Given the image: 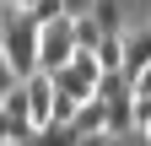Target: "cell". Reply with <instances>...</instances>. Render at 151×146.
Segmentation results:
<instances>
[{
  "mask_svg": "<svg viewBox=\"0 0 151 146\" xmlns=\"http://www.w3.org/2000/svg\"><path fill=\"white\" fill-rule=\"evenodd\" d=\"M38 43H43V22H32V11L27 6H16V0H6L0 6V54L11 60L16 76H38Z\"/></svg>",
  "mask_w": 151,
  "mask_h": 146,
  "instance_id": "6da1fadb",
  "label": "cell"
},
{
  "mask_svg": "<svg viewBox=\"0 0 151 146\" xmlns=\"http://www.w3.org/2000/svg\"><path fill=\"white\" fill-rule=\"evenodd\" d=\"M70 54H76V27H70V16H60V22H49V27H43L38 65L54 76V70H65V65H70Z\"/></svg>",
  "mask_w": 151,
  "mask_h": 146,
  "instance_id": "7a4b0ae2",
  "label": "cell"
},
{
  "mask_svg": "<svg viewBox=\"0 0 151 146\" xmlns=\"http://www.w3.org/2000/svg\"><path fill=\"white\" fill-rule=\"evenodd\" d=\"M146 65H151V27H135V33H124V76L135 81Z\"/></svg>",
  "mask_w": 151,
  "mask_h": 146,
  "instance_id": "3957f363",
  "label": "cell"
},
{
  "mask_svg": "<svg viewBox=\"0 0 151 146\" xmlns=\"http://www.w3.org/2000/svg\"><path fill=\"white\" fill-rule=\"evenodd\" d=\"M70 124H76L81 135H97V130H108V103H103V98H86L81 108H76V119H70Z\"/></svg>",
  "mask_w": 151,
  "mask_h": 146,
  "instance_id": "277c9868",
  "label": "cell"
},
{
  "mask_svg": "<svg viewBox=\"0 0 151 146\" xmlns=\"http://www.w3.org/2000/svg\"><path fill=\"white\" fill-rule=\"evenodd\" d=\"M38 146H81V130H76L70 119H54L38 130Z\"/></svg>",
  "mask_w": 151,
  "mask_h": 146,
  "instance_id": "5b68a950",
  "label": "cell"
},
{
  "mask_svg": "<svg viewBox=\"0 0 151 146\" xmlns=\"http://www.w3.org/2000/svg\"><path fill=\"white\" fill-rule=\"evenodd\" d=\"M97 65L103 70H124V33H108L97 43Z\"/></svg>",
  "mask_w": 151,
  "mask_h": 146,
  "instance_id": "8992f818",
  "label": "cell"
},
{
  "mask_svg": "<svg viewBox=\"0 0 151 146\" xmlns=\"http://www.w3.org/2000/svg\"><path fill=\"white\" fill-rule=\"evenodd\" d=\"M92 16H97L103 33H124V6H119V0H97V6H92Z\"/></svg>",
  "mask_w": 151,
  "mask_h": 146,
  "instance_id": "52a82bcc",
  "label": "cell"
},
{
  "mask_svg": "<svg viewBox=\"0 0 151 146\" xmlns=\"http://www.w3.org/2000/svg\"><path fill=\"white\" fill-rule=\"evenodd\" d=\"M27 11H32V22H43V27H49V22H60V16H70L65 0H38V6H27Z\"/></svg>",
  "mask_w": 151,
  "mask_h": 146,
  "instance_id": "ba28073f",
  "label": "cell"
},
{
  "mask_svg": "<svg viewBox=\"0 0 151 146\" xmlns=\"http://www.w3.org/2000/svg\"><path fill=\"white\" fill-rule=\"evenodd\" d=\"M146 130H151V98L135 92V135H146Z\"/></svg>",
  "mask_w": 151,
  "mask_h": 146,
  "instance_id": "9c48e42d",
  "label": "cell"
},
{
  "mask_svg": "<svg viewBox=\"0 0 151 146\" xmlns=\"http://www.w3.org/2000/svg\"><path fill=\"white\" fill-rule=\"evenodd\" d=\"M16 87H22V76H16V70H11V60L0 54V98H11Z\"/></svg>",
  "mask_w": 151,
  "mask_h": 146,
  "instance_id": "30bf717a",
  "label": "cell"
},
{
  "mask_svg": "<svg viewBox=\"0 0 151 146\" xmlns=\"http://www.w3.org/2000/svg\"><path fill=\"white\" fill-rule=\"evenodd\" d=\"M6 108H11V119H27V87H16V92L6 98Z\"/></svg>",
  "mask_w": 151,
  "mask_h": 146,
  "instance_id": "8fae6325",
  "label": "cell"
},
{
  "mask_svg": "<svg viewBox=\"0 0 151 146\" xmlns=\"http://www.w3.org/2000/svg\"><path fill=\"white\" fill-rule=\"evenodd\" d=\"M0 141H11V108H6V98H0Z\"/></svg>",
  "mask_w": 151,
  "mask_h": 146,
  "instance_id": "7c38bea8",
  "label": "cell"
},
{
  "mask_svg": "<svg viewBox=\"0 0 151 146\" xmlns=\"http://www.w3.org/2000/svg\"><path fill=\"white\" fill-rule=\"evenodd\" d=\"M135 92H146V98H151V65H146L140 76H135Z\"/></svg>",
  "mask_w": 151,
  "mask_h": 146,
  "instance_id": "4fadbf2b",
  "label": "cell"
},
{
  "mask_svg": "<svg viewBox=\"0 0 151 146\" xmlns=\"http://www.w3.org/2000/svg\"><path fill=\"white\" fill-rule=\"evenodd\" d=\"M65 6H70V16H81V11H92V6H97V0H65Z\"/></svg>",
  "mask_w": 151,
  "mask_h": 146,
  "instance_id": "5bb4252c",
  "label": "cell"
},
{
  "mask_svg": "<svg viewBox=\"0 0 151 146\" xmlns=\"http://www.w3.org/2000/svg\"><path fill=\"white\" fill-rule=\"evenodd\" d=\"M135 146H151V130H146V135H135Z\"/></svg>",
  "mask_w": 151,
  "mask_h": 146,
  "instance_id": "9a60e30c",
  "label": "cell"
},
{
  "mask_svg": "<svg viewBox=\"0 0 151 146\" xmlns=\"http://www.w3.org/2000/svg\"><path fill=\"white\" fill-rule=\"evenodd\" d=\"M16 6H38V0H16Z\"/></svg>",
  "mask_w": 151,
  "mask_h": 146,
  "instance_id": "2e32d148",
  "label": "cell"
}]
</instances>
